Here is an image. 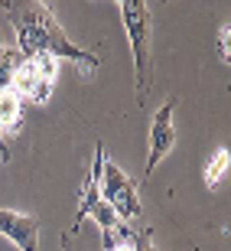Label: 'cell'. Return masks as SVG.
Listing matches in <instances>:
<instances>
[{
    "instance_id": "obj_13",
    "label": "cell",
    "mask_w": 231,
    "mask_h": 251,
    "mask_svg": "<svg viewBox=\"0 0 231 251\" xmlns=\"http://www.w3.org/2000/svg\"><path fill=\"white\" fill-rule=\"evenodd\" d=\"M0 163H3V160H0Z\"/></svg>"
},
{
    "instance_id": "obj_1",
    "label": "cell",
    "mask_w": 231,
    "mask_h": 251,
    "mask_svg": "<svg viewBox=\"0 0 231 251\" xmlns=\"http://www.w3.org/2000/svg\"><path fill=\"white\" fill-rule=\"evenodd\" d=\"M3 13L7 20L13 23L17 29V43H20V52L26 59L33 56H49V59H69V62L78 65V72L85 75H94L101 59L88 52V49L75 46L72 39L65 36V29L56 23L52 17V7L49 3H3Z\"/></svg>"
},
{
    "instance_id": "obj_11",
    "label": "cell",
    "mask_w": 231,
    "mask_h": 251,
    "mask_svg": "<svg viewBox=\"0 0 231 251\" xmlns=\"http://www.w3.org/2000/svg\"><path fill=\"white\" fill-rule=\"evenodd\" d=\"M218 59L222 62L231 59V26L228 23H222V29H218Z\"/></svg>"
},
{
    "instance_id": "obj_5",
    "label": "cell",
    "mask_w": 231,
    "mask_h": 251,
    "mask_svg": "<svg viewBox=\"0 0 231 251\" xmlns=\"http://www.w3.org/2000/svg\"><path fill=\"white\" fill-rule=\"evenodd\" d=\"M173 111H176V98H166V101H163V108L153 114V124H150V137H147V144H150V150H147V170H143L147 176L153 173V170H157V163L166 157L169 150H173V144H176Z\"/></svg>"
},
{
    "instance_id": "obj_10",
    "label": "cell",
    "mask_w": 231,
    "mask_h": 251,
    "mask_svg": "<svg viewBox=\"0 0 231 251\" xmlns=\"http://www.w3.org/2000/svg\"><path fill=\"white\" fill-rule=\"evenodd\" d=\"M130 251H157L153 232H150V228H134V235H130Z\"/></svg>"
},
{
    "instance_id": "obj_4",
    "label": "cell",
    "mask_w": 231,
    "mask_h": 251,
    "mask_svg": "<svg viewBox=\"0 0 231 251\" xmlns=\"http://www.w3.org/2000/svg\"><path fill=\"white\" fill-rule=\"evenodd\" d=\"M56 75H59V62L49 56H33L17 69L10 88L23 98V104H46L52 88H56Z\"/></svg>"
},
{
    "instance_id": "obj_6",
    "label": "cell",
    "mask_w": 231,
    "mask_h": 251,
    "mask_svg": "<svg viewBox=\"0 0 231 251\" xmlns=\"http://www.w3.org/2000/svg\"><path fill=\"white\" fill-rule=\"evenodd\" d=\"M0 235L20 251H39V219L17 209H0Z\"/></svg>"
},
{
    "instance_id": "obj_12",
    "label": "cell",
    "mask_w": 231,
    "mask_h": 251,
    "mask_svg": "<svg viewBox=\"0 0 231 251\" xmlns=\"http://www.w3.org/2000/svg\"><path fill=\"white\" fill-rule=\"evenodd\" d=\"M108 251H130V242L127 245H117V248H108Z\"/></svg>"
},
{
    "instance_id": "obj_2",
    "label": "cell",
    "mask_w": 231,
    "mask_h": 251,
    "mask_svg": "<svg viewBox=\"0 0 231 251\" xmlns=\"http://www.w3.org/2000/svg\"><path fill=\"white\" fill-rule=\"evenodd\" d=\"M124 29L134 52V85H137V101H147L153 88V17H150L147 0H120L117 3Z\"/></svg>"
},
{
    "instance_id": "obj_7",
    "label": "cell",
    "mask_w": 231,
    "mask_h": 251,
    "mask_svg": "<svg viewBox=\"0 0 231 251\" xmlns=\"http://www.w3.org/2000/svg\"><path fill=\"white\" fill-rule=\"evenodd\" d=\"M23 118H26V104L13 88H3L0 92V134H17L23 127Z\"/></svg>"
},
{
    "instance_id": "obj_9",
    "label": "cell",
    "mask_w": 231,
    "mask_h": 251,
    "mask_svg": "<svg viewBox=\"0 0 231 251\" xmlns=\"http://www.w3.org/2000/svg\"><path fill=\"white\" fill-rule=\"evenodd\" d=\"M23 62H26V56H23L20 49L0 46V92H3V88H10L13 75H17V69H20Z\"/></svg>"
},
{
    "instance_id": "obj_3",
    "label": "cell",
    "mask_w": 231,
    "mask_h": 251,
    "mask_svg": "<svg viewBox=\"0 0 231 251\" xmlns=\"http://www.w3.org/2000/svg\"><path fill=\"white\" fill-rule=\"evenodd\" d=\"M101 196H104V202L111 205V212L117 215V222L137 228V222L143 219L137 183H134L117 163H111L108 157H104V163H101Z\"/></svg>"
},
{
    "instance_id": "obj_8",
    "label": "cell",
    "mask_w": 231,
    "mask_h": 251,
    "mask_svg": "<svg viewBox=\"0 0 231 251\" xmlns=\"http://www.w3.org/2000/svg\"><path fill=\"white\" fill-rule=\"evenodd\" d=\"M228 163H231V150H228V147H218L212 157H208V163H205V173H202L205 186H208V189L222 186L225 173H228Z\"/></svg>"
},
{
    "instance_id": "obj_14",
    "label": "cell",
    "mask_w": 231,
    "mask_h": 251,
    "mask_svg": "<svg viewBox=\"0 0 231 251\" xmlns=\"http://www.w3.org/2000/svg\"><path fill=\"white\" fill-rule=\"evenodd\" d=\"M65 251H69V248H65Z\"/></svg>"
}]
</instances>
